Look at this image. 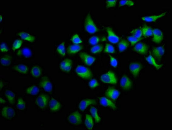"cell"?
Instances as JSON below:
<instances>
[{"mask_svg":"<svg viewBox=\"0 0 172 130\" xmlns=\"http://www.w3.org/2000/svg\"><path fill=\"white\" fill-rule=\"evenodd\" d=\"M75 72L78 77L84 80L91 79L93 76L92 72L90 69L81 65H79L75 69Z\"/></svg>","mask_w":172,"mask_h":130,"instance_id":"cell-1","label":"cell"},{"mask_svg":"<svg viewBox=\"0 0 172 130\" xmlns=\"http://www.w3.org/2000/svg\"><path fill=\"white\" fill-rule=\"evenodd\" d=\"M84 24L86 31L89 33H94L99 31V29L90 15L86 17Z\"/></svg>","mask_w":172,"mask_h":130,"instance_id":"cell-2","label":"cell"},{"mask_svg":"<svg viewBox=\"0 0 172 130\" xmlns=\"http://www.w3.org/2000/svg\"><path fill=\"white\" fill-rule=\"evenodd\" d=\"M101 79V81L105 83L115 85L117 83V77L115 74L112 71H109L107 74L102 75Z\"/></svg>","mask_w":172,"mask_h":130,"instance_id":"cell-3","label":"cell"},{"mask_svg":"<svg viewBox=\"0 0 172 130\" xmlns=\"http://www.w3.org/2000/svg\"><path fill=\"white\" fill-rule=\"evenodd\" d=\"M49 101V97L47 95L42 94L37 97L36 100V104L38 108L44 109L46 108Z\"/></svg>","mask_w":172,"mask_h":130,"instance_id":"cell-4","label":"cell"},{"mask_svg":"<svg viewBox=\"0 0 172 130\" xmlns=\"http://www.w3.org/2000/svg\"><path fill=\"white\" fill-rule=\"evenodd\" d=\"M68 120L70 123L74 125H78L82 123V116L78 111L72 113L68 118Z\"/></svg>","mask_w":172,"mask_h":130,"instance_id":"cell-5","label":"cell"},{"mask_svg":"<svg viewBox=\"0 0 172 130\" xmlns=\"http://www.w3.org/2000/svg\"><path fill=\"white\" fill-rule=\"evenodd\" d=\"M1 115L3 118L10 119L15 117V111L14 108L6 106L3 108L1 111Z\"/></svg>","mask_w":172,"mask_h":130,"instance_id":"cell-6","label":"cell"},{"mask_svg":"<svg viewBox=\"0 0 172 130\" xmlns=\"http://www.w3.org/2000/svg\"><path fill=\"white\" fill-rule=\"evenodd\" d=\"M129 71L134 77H138L142 68L141 64L137 62L131 63L129 65Z\"/></svg>","mask_w":172,"mask_h":130,"instance_id":"cell-7","label":"cell"},{"mask_svg":"<svg viewBox=\"0 0 172 130\" xmlns=\"http://www.w3.org/2000/svg\"><path fill=\"white\" fill-rule=\"evenodd\" d=\"M72 65L73 62L71 60L66 59L60 63L59 67L63 72L69 73L71 70Z\"/></svg>","mask_w":172,"mask_h":130,"instance_id":"cell-8","label":"cell"},{"mask_svg":"<svg viewBox=\"0 0 172 130\" xmlns=\"http://www.w3.org/2000/svg\"><path fill=\"white\" fill-rule=\"evenodd\" d=\"M79 56L81 59L87 66H91L96 60V58L91 56L85 53H82L80 54Z\"/></svg>","mask_w":172,"mask_h":130,"instance_id":"cell-9","label":"cell"},{"mask_svg":"<svg viewBox=\"0 0 172 130\" xmlns=\"http://www.w3.org/2000/svg\"><path fill=\"white\" fill-rule=\"evenodd\" d=\"M134 49L136 52L140 54L145 55L148 51V46L143 43H138L135 44Z\"/></svg>","mask_w":172,"mask_h":130,"instance_id":"cell-10","label":"cell"},{"mask_svg":"<svg viewBox=\"0 0 172 130\" xmlns=\"http://www.w3.org/2000/svg\"><path fill=\"white\" fill-rule=\"evenodd\" d=\"M105 95L107 97L113 100H116L119 98L120 92L117 89L113 87H110L107 89Z\"/></svg>","mask_w":172,"mask_h":130,"instance_id":"cell-11","label":"cell"},{"mask_svg":"<svg viewBox=\"0 0 172 130\" xmlns=\"http://www.w3.org/2000/svg\"><path fill=\"white\" fill-rule=\"evenodd\" d=\"M153 37L152 41L155 43H160L163 40L164 34L163 32L158 29L153 30Z\"/></svg>","mask_w":172,"mask_h":130,"instance_id":"cell-12","label":"cell"},{"mask_svg":"<svg viewBox=\"0 0 172 130\" xmlns=\"http://www.w3.org/2000/svg\"><path fill=\"white\" fill-rule=\"evenodd\" d=\"M120 85L124 90H128L132 87V81L128 77L124 76L120 80Z\"/></svg>","mask_w":172,"mask_h":130,"instance_id":"cell-13","label":"cell"},{"mask_svg":"<svg viewBox=\"0 0 172 130\" xmlns=\"http://www.w3.org/2000/svg\"><path fill=\"white\" fill-rule=\"evenodd\" d=\"M96 102L94 99H84L80 102L78 107L81 111H84L89 106L91 105H94L96 104Z\"/></svg>","mask_w":172,"mask_h":130,"instance_id":"cell-14","label":"cell"},{"mask_svg":"<svg viewBox=\"0 0 172 130\" xmlns=\"http://www.w3.org/2000/svg\"><path fill=\"white\" fill-rule=\"evenodd\" d=\"M107 31L108 33V40L111 43H116L119 41V37L116 35V33L114 32L112 28L110 27L107 28Z\"/></svg>","mask_w":172,"mask_h":130,"instance_id":"cell-15","label":"cell"},{"mask_svg":"<svg viewBox=\"0 0 172 130\" xmlns=\"http://www.w3.org/2000/svg\"><path fill=\"white\" fill-rule=\"evenodd\" d=\"M39 85L45 91L48 92H52L53 86L50 81L47 79H43L39 82Z\"/></svg>","mask_w":172,"mask_h":130,"instance_id":"cell-16","label":"cell"},{"mask_svg":"<svg viewBox=\"0 0 172 130\" xmlns=\"http://www.w3.org/2000/svg\"><path fill=\"white\" fill-rule=\"evenodd\" d=\"M61 105L59 101L55 98H52L49 101V108L51 111L56 112L61 109Z\"/></svg>","mask_w":172,"mask_h":130,"instance_id":"cell-17","label":"cell"},{"mask_svg":"<svg viewBox=\"0 0 172 130\" xmlns=\"http://www.w3.org/2000/svg\"><path fill=\"white\" fill-rule=\"evenodd\" d=\"M100 103L102 106L104 107H108L113 109H117L116 105L115 104L112 102L110 99H108L107 98L102 97L100 98Z\"/></svg>","mask_w":172,"mask_h":130,"instance_id":"cell-18","label":"cell"},{"mask_svg":"<svg viewBox=\"0 0 172 130\" xmlns=\"http://www.w3.org/2000/svg\"><path fill=\"white\" fill-rule=\"evenodd\" d=\"M165 50L163 46H158L153 50V55L158 60H161L164 54Z\"/></svg>","mask_w":172,"mask_h":130,"instance_id":"cell-19","label":"cell"},{"mask_svg":"<svg viewBox=\"0 0 172 130\" xmlns=\"http://www.w3.org/2000/svg\"><path fill=\"white\" fill-rule=\"evenodd\" d=\"M83 49V46L79 44H73L69 46L67 49L68 53L73 55L78 53Z\"/></svg>","mask_w":172,"mask_h":130,"instance_id":"cell-20","label":"cell"},{"mask_svg":"<svg viewBox=\"0 0 172 130\" xmlns=\"http://www.w3.org/2000/svg\"><path fill=\"white\" fill-rule=\"evenodd\" d=\"M166 14V13H164L160 15H152V16H145L141 18L144 21L147 22H153L156 21L160 18L164 17Z\"/></svg>","mask_w":172,"mask_h":130,"instance_id":"cell-21","label":"cell"},{"mask_svg":"<svg viewBox=\"0 0 172 130\" xmlns=\"http://www.w3.org/2000/svg\"><path fill=\"white\" fill-rule=\"evenodd\" d=\"M18 35L21 37L22 39L27 40L30 42H33L35 41L36 38L34 36L31 35L30 33L25 32H21L18 33Z\"/></svg>","mask_w":172,"mask_h":130,"instance_id":"cell-22","label":"cell"},{"mask_svg":"<svg viewBox=\"0 0 172 130\" xmlns=\"http://www.w3.org/2000/svg\"><path fill=\"white\" fill-rule=\"evenodd\" d=\"M13 69L18 73L22 74H27L29 70V68L27 66L24 64H18L13 67Z\"/></svg>","mask_w":172,"mask_h":130,"instance_id":"cell-23","label":"cell"},{"mask_svg":"<svg viewBox=\"0 0 172 130\" xmlns=\"http://www.w3.org/2000/svg\"><path fill=\"white\" fill-rule=\"evenodd\" d=\"M17 54L18 56L24 57L26 58L30 57L32 56V52L31 50L28 47H24L18 51Z\"/></svg>","mask_w":172,"mask_h":130,"instance_id":"cell-24","label":"cell"},{"mask_svg":"<svg viewBox=\"0 0 172 130\" xmlns=\"http://www.w3.org/2000/svg\"><path fill=\"white\" fill-rule=\"evenodd\" d=\"M5 95L6 98L8 101L9 103L12 104L15 103L16 95L13 91L10 90H6L5 92Z\"/></svg>","mask_w":172,"mask_h":130,"instance_id":"cell-25","label":"cell"},{"mask_svg":"<svg viewBox=\"0 0 172 130\" xmlns=\"http://www.w3.org/2000/svg\"><path fill=\"white\" fill-rule=\"evenodd\" d=\"M42 74V68L38 66H33L31 70V74L33 77L38 78L40 77Z\"/></svg>","mask_w":172,"mask_h":130,"instance_id":"cell-26","label":"cell"},{"mask_svg":"<svg viewBox=\"0 0 172 130\" xmlns=\"http://www.w3.org/2000/svg\"><path fill=\"white\" fill-rule=\"evenodd\" d=\"M94 121L93 117L90 115H86L85 120V125L87 128L89 130H92L94 127Z\"/></svg>","mask_w":172,"mask_h":130,"instance_id":"cell-27","label":"cell"},{"mask_svg":"<svg viewBox=\"0 0 172 130\" xmlns=\"http://www.w3.org/2000/svg\"><path fill=\"white\" fill-rule=\"evenodd\" d=\"M142 36L145 37L153 36V30L151 27L147 25H144L141 29Z\"/></svg>","mask_w":172,"mask_h":130,"instance_id":"cell-28","label":"cell"},{"mask_svg":"<svg viewBox=\"0 0 172 130\" xmlns=\"http://www.w3.org/2000/svg\"><path fill=\"white\" fill-rule=\"evenodd\" d=\"M39 89L37 86L33 85L27 88L26 90V93L29 95H36L39 93Z\"/></svg>","mask_w":172,"mask_h":130,"instance_id":"cell-29","label":"cell"},{"mask_svg":"<svg viewBox=\"0 0 172 130\" xmlns=\"http://www.w3.org/2000/svg\"><path fill=\"white\" fill-rule=\"evenodd\" d=\"M90 111L92 117L94 118L96 122L98 123L101 121V118L98 115V109L96 108L91 107L90 108Z\"/></svg>","mask_w":172,"mask_h":130,"instance_id":"cell-30","label":"cell"},{"mask_svg":"<svg viewBox=\"0 0 172 130\" xmlns=\"http://www.w3.org/2000/svg\"><path fill=\"white\" fill-rule=\"evenodd\" d=\"M146 60L147 61V62L149 63L150 64V65H152L154 67L156 68L157 70H159L162 67V65L158 64L156 62L154 58L151 55L149 56L148 57L146 58Z\"/></svg>","mask_w":172,"mask_h":130,"instance_id":"cell-31","label":"cell"},{"mask_svg":"<svg viewBox=\"0 0 172 130\" xmlns=\"http://www.w3.org/2000/svg\"><path fill=\"white\" fill-rule=\"evenodd\" d=\"M129 46L128 42L125 39H122L118 44L119 51L122 52L128 48Z\"/></svg>","mask_w":172,"mask_h":130,"instance_id":"cell-32","label":"cell"},{"mask_svg":"<svg viewBox=\"0 0 172 130\" xmlns=\"http://www.w3.org/2000/svg\"><path fill=\"white\" fill-rule=\"evenodd\" d=\"M1 64L4 66H8L11 64L12 61V57L10 56H5L1 58Z\"/></svg>","mask_w":172,"mask_h":130,"instance_id":"cell-33","label":"cell"},{"mask_svg":"<svg viewBox=\"0 0 172 130\" xmlns=\"http://www.w3.org/2000/svg\"><path fill=\"white\" fill-rule=\"evenodd\" d=\"M56 51L61 56H65L66 53L65 42H62V43H61L58 46L57 48Z\"/></svg>","mask_w":172,"mask_h":130,"instance_id":"cell-34","label":"cell"},{"mask_svg":"<svg viewBox=\"0 0 172 130\" xmlns=\"http://www.w3.org/2000/svg\"><path fill=\"white\" fill-rule=\"evenodd\" d=\"M17 108L18 109L23 110L26 108V103L22 98L20 97L18 99L17 104Z\"/></svg>","mask_w":172,"mask_h":130,"instance_id":"cell-35","label":"cell"},{"mask_svg":"<svg viewBox=\"0 0 172 130\" xmlns=\"http://www.w3.org/2000/svg\"><path fill=\"white\" fill-rule=\"evenodd\" d=\"M103 50V47L101 45H96L91 48V51L93 54L101 53Z\"/></svg>","mask_w":172,"mask_h":130,"instance_id":"cell-36","label":"cell"},{"mask_svg":"<svg viewBox=\"0 0 172 130\" xmlns=\"http://www.w3.org/2000/svg\"><path fill=\"white\" fill-rule=\"evenodd\" d=\"M71 41L74 44H79L82 42L79 35L78 34H75L72 36Z\"/></svg>","mask_w":172,"mask_h":130,"instance_id":"cell-37","label":"cell"},{"mask_svg":"<svg viewBox=\"0 0 172 130\" xmlns=\"http://www.w3.org/2000/svg\"><path fill=\"white\" fill-rule=\"evenodd\" d=\"M23 42L21 39H17L15 40L12 45V49L14 50L18 49L21 47Z\"/></svg>","mask_w":172,"mask_h":130,"instance_id":"cell-38","label":"cell"},{"mask_svg":"<svg viewBox=\"0 0 172 130\" xmlns=\"http://www.w3.org/2000/svg\"><path fill=\"white\" fill-rule=\"evenodd\" d=\"M104 52L107 53H115V50L114 46L112 45L107 43L104 49Z\"/></svg>","mask_w":172,"mask_h":130,"instance_id":"cell-39","label":"cell"},{"mask_svg":"<svg viewBox=\"0 0 172 130\" xmlns=\"http://www.w3.org/2000/svg\"><path fill=\"white\" fill-rule=\"evenodd\" d=\"M131 33L132 34V36L136 37L137 38H141L142 36V31L141 29H135L132 30L131 32Z\"/></svg>","mask_w":172,"mask_h":130,"instance_id":"cell-40","label":"cell"},{"mask_svg":"<svg viewBox=\"0 0 172 130\" xmlns=\"http://www.w3.org/2000/svg\"><path fill=\"white\" fill-rule=\"evenodd\" d=\"M100 42V38L98 36H93L89 39V43L91 45L95 46Z\"/></svg>","mask_w":172,"mask_h":130,"instance_id":"cell-41","label":"cell"},{"mask_svg":"<svg viewBox=\"0 0 172 130\" xmlns=\"http://www.w3.org/2000/svg\"><path fill=\"white\" fill-rule=\"evenodd\" d=\"M128 41L130 42L131 45L134 46L138 43L142 39V38H137L133 36H130L128 37Z\"/></svg>","mask_w":172,"mask_h":130,"instance_id":"cell-42","label":"cell"},{"mask_svg":"<svg viewBox=\"0 0 172 130\" xmlns=\"http://www.w3.org/2000/svg\"><path fill=\"white\" fill-rule=\"evenodd\" d=\"M134 3L132 1H121L119 2V6H127L128 7L133 6Z\"/></svg>","mask_w":172,"mask_h":130,"instance_id":"cell-43","label":"cell"},{"mask_svg":"<svg viewBox=\"0 0 172 130\" xmlns=\"http://www.w3.org/2000/svg\"><path fill=\"white\" fill-rule=\"evenodd\" d=\"M99 84L98 81L95 79H93L90 81L89 83V86L91 89H95L99 86Z\"/></svg>","mask_w":172,"mask_h":130,"instance_id":"cell-44","label":"cell"},{"mask_svg":"<svg viewBox=\"0 0 172 130\" xmlns=\"http://www.w3.org/2000/svg\"><path fill=\"white\" fill-rule=\"evenodd\" d=\"M110 63L111 66L113 67L116 68L118 66V62L117 60L114 57L110 55Z\"/></svg>","mask_w":172,"mask_h":130,"instance_id":"cell-45","label":"cell"},{"mask_svg":"<svg viewBox=\"0 0 172 130\" xmlns=\"http://www.w3.org/2000/svg\"><path fill=\"white\" fill-rule=\"evenodd\" d=\"M117 1H106V7L107 8L116 7Z\"/></svg>","mask_w":172,"mask_h":130,"instance_id":"cell-46","label":"cell"},{"mask_svg":"<svg viewBox=\"0 0 172 130\" xmlns=\"http://www.w3.org/2000/svg\"><path fill=\"white\" fill-rule=\"evenodd\" d=\"M8 51V48L7 45L4 43H1V51L3 53L7 52Z\"/></svg>","mask_w":172,"mask_h":130,"instance_id":"cell-47","label":"cell"}]
</instances>
